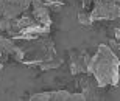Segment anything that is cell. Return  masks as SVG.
I'll use <instances>...</instances> for the list:
<instances>
[{
	"instance_id": "cell-1",
	"label": "cell",
	"mask_w": 120,
	"mask_h": 101,
	"mask_svg": "<svg viewBox=\"0 0 120 101\" xmlns=\"http://www.w3.org/2000/svg\"><path fill=\"white\" fill-rule=\"evenodd\" d=\"M89 73L98 87L117 86L120 79V58L109 45H98L97 53L90 56Z\"/></svg>"
},
{
	"instance_id": "cell-2",
	"label": "cell",
	"mask_w": 120,
	"mask_h": 101,
	"mask_svg": "<svg viewBox=\"0 0 120 101\" xmlns=\"http://www.w3.org/2000/svg\"><path fill=\"white\" fill-rule=\"evenodd\" d=\"M89 13L94 22L116 20L120 17V0H97Z\"/></svg>"
},
{
	"instance_id": "cell-3",
	"label": "cell",
	"mask_w": 120,
	"mask_h": 101,
	"mask_svg": "<svg viewBox=\"0 0 120 101\" xmlns=\"http://www.w3.org/2000/svg\"><path fill=\"white\" fill-rule=\"evenodd\" d=\"M31 0H0V19L14 20L30 9Z\"/></svg>"
},
{
	"instance_id": "cell-4",
	"label": "cell",
	"mask_w": 120,
	"mask_h": 101,
	"mask_svg": "<svg viewBox=\"0 0 120 101\" xmlns=\"http://www.w3.org/2000/svg\"><path fill=\"white\" fill-rule=\"evenodd\" d=\"M31 101H83L87 100L86 93H72L69 90H53V92H38L30 97Z\"/></svg>"
},
{
	"instance_id": "cell-5",
	"label": "cell",
	"mask_w": 120,
	"mask_h": 101,
	"mask_svg": "<svg viewBox=\"0 0 120 101\" xmlns=\"http://www.w3.org/2000/svg\"><path fill=\"white\" fill-rule=\"evenodd\" d=\"M11 56L14 61H23V56H25V53H23L22 48H19L17 45L14 44V39L11 37H5V36L0 34V70L3 69V64L5 61Z\"/></svg>"
},
{
	"instance_id": "cell-6",
	"label": "cell",
	"mask_w": 120,
	"mask_h": 101,
	"mask_svg": "<svg viewBox=\"0 0 120 101\" xmlns=\"http://www.w3.org/2000/svg\"><path fill=\"white\" fill-rule=\"evenodd\" d=\"M30 8L33 9L31 13H33V17H34L36 22H39L41 25L50 28V25H52V17H50L52 8L49 5L45 3L44 0H31Z\"/></svg>"
},
{
	"instance_id": "cell-7",
	"label": "cell",
	"mask_w": 120,
	"mask_h": 101,
	"mask_svg": "<svg viewBox=\"0 0 120 101\" xmlns=\"http://www.w3.org/2000/svg\"><path fill=\"white\" fill-rule=\"evenodd\" d=\"M90 56L87 53H72L70 56V70L73 75L78 73H89Z\"/></svg>"
},
{
	"instance_id": "cell-8",
	"label": "cell",
	"mask_w": 120,
	"mask_h": 101,
	"mask_svg": "<svg viewBox=\"0 0 120 101\" xmlns=\"http://www.w3.org/2000/svg\"><path fill=\"white\" fill-rule=\"evenodd\" d=\"M78 20H80L81 25H90V23H94L89 11H87V13H86V11H81V13L78 14Z\"/></svg>"
},
{
	"instance_id": "cell-9",
	"label": "cell",
	"mask_w": 120,
	"mask_h": 101,
	"mask_svg": "<svg viewBox=\"0 0 120 101\" xmlns=\"http://www.w3.org/2000/svg\"><path fill=\"white\" fill-rule=\"evenodd\" d=\"M114 36H116V39H119L120 40V26L116 30V33H114Z\"/></svg>"
},
{
	"instance_id": "cell-10",
	"label": "cell",
	"mask_w": 120,
	"mask_h": 101,
	"mask_svg": "<svg viewBox=\"0 0 120 101\" xmlns=\"http://www.w3.org/2000/svg\"><path fill=\"white\" fill-rule=\"evenodd\" d=\"M81 2H84V3H89V2H97V0H81Z\"/></svg>"
},
{
	"instance_id": "cell-11",
	"label": "cell",
	"mask_w": 120,
	"mask_h": 101,
	"mask_svg": "<svg viewBox=\"0 0 120 101\" xmlns=\"http://www.w3.org/2000/svg\"><path fill=\"white\" fill-rule=\"evenodd\" d=\"M119 48H120V47H119Z\"/></svg>"
}]
</instances>
